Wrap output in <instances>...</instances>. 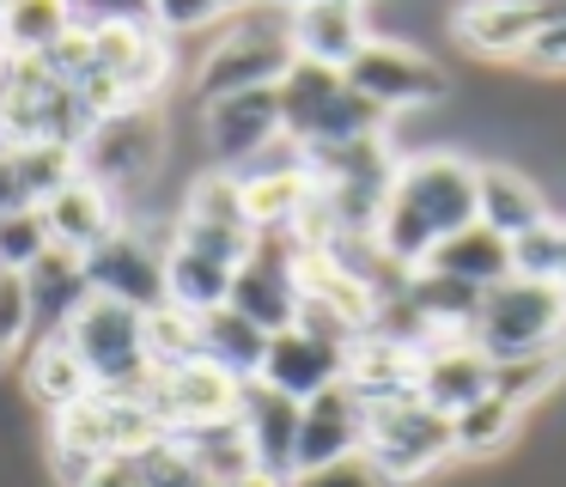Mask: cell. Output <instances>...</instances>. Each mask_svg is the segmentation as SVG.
Returning <instances> with one entry per match:
<instances>
[{
  "label": "cell",
  "mask_w": 566,
  "mask_h": 487,
  "mask_svg": "<svg viewBox=\"0 0 566 487\" xmlns=\"http://www.w3.org/2000/svg\"><path fill=\"white\" fill-rule=\"evenodd\" d=\"M463 226H475V158L432 146L396 165L378 226H371V250L390 274H408Z\"/></svg>",
  "instance_id": "6da1fadb"
},
{
  "label": "cell",
  "mask_w": 566,
  "mask_h": 487,
  "mask_svg": "<svg viewBox=\"0 0 566 487\" xmlns=\"http://www.w3.org/2000/svg\"><path fill=\"white\" fill-rule=\"evenodd\" d=\"M469 348H481L493 365H530L566 353V299L548 280H500L481 292L469 317Z\"/></svg>",
  "instance_id": "7a4b0ae2"
},
{
  "label": "cell",
  "mask_w": 566,
  "mask_h": 487,
  "mask_svg": "<svg viewBox=\"0 0 566 487\" xmlns=\"http://www.w3.org/2000/svg\"><path fill=\"white\" fill-rule=\"evenodd\" d=\"M281 97V141L293 153H335V146H354V141H371V134L390 128L384 110H371L366 97H354V85L329 68H305L293 61L286 80L274 85Z\"/></svg>",
  "instance_id": "3957f363"
},
{
  "label": "cell",
  "mask_w": 566,
  "mask_h": 487,
  "mask_svg": "<svg viewBox=\"0 0 566 487\" xmlns=\"http://www.w3.org/2000/svg\"><path fill=\"white\" fill-rule=\"evenodd\" d=\"M293 68L286 49V7L281 12H226V31L201 49V68L189 80V97L213 104V97H238V92H274Z\"/></svg>",
  "instance_id": "277c9868"
},
{
  "label": "cell",
  "mask_w": 566,
  "mask_h": 487,
  "mask_svg": "<svg viewBox=\"0 0 566 487\" xmlns=\"http://www.w3.org/2000/svg\"><path fill=\"white\" fill-rule=\"evenodd\" d=\"M359 463H366L384 487H427L439 469L457 463V433H451L444 414H432L427 402H415V396L371 402Z\"/></svg>",
  "instance_id": "5b68a950"
},
{
  "label": "cell",
  "mask_w": 566,
  "mask_h": 487,
  "mask_svg": "<svg viewBox=\"0 0 566 487\" xmlns=\"http://www.w3.org/2000/svg\"><path fill=\"white\" fill-rule=\"evenodd\" d=\"M165 158H171V128H165L159 104H147V110H111V116H98L86 128V141L74 146L80 177L98 183L104 195H116L123 207L135 201L153 177H159Z\"/></svg>",
  "instance_id": "8992f818"
},
{
  "label": "cell",
  "mask_w": 566,
  "mask_h": 487,
  "mask_svg": "<svg viewBox=\"0 0 566 487\" xmlns=\"http://www.w3.org/2000/svg\"><path fill=\"white\" fill-rule=\"evenodd\" d=\"M62 341L74 348V360L86 365L92 390H111V396H140V390H147V377H153L147 311L92 292V299L62 323Z\"/></svg>",
  "instance_id": "52a82bcc"
},
{
  "label": "cell",
  "mask_w": 566,
  "mask_h": 487,
  "mask_svg": "<svg viewBox=\"0 0 566 487\" xmlns=\"http://www.w3.org/2000/svg\"><path fill=\"white\" fill-rule=\"evenodd\" d=\"M342 80L354 85V97H366V104L384 110L390 122L402 116V110H439V104H451V92H457L451 73H444L427 49L408 43V37H384V31H371V43L347 61Z\"/></svg>",
  "instance_id": "ba28073f"
},
{
  "label": "cell",
  "mask_w": 566,
  "mask_h": 487,
  "mask_svg": "<svg viewBox=\"0 0 566 487\" xmlns=\"http://www.w3.org/2000/svg\"><path fill=\"white\" fill-rule=\"evenodd\" d=\"M165 244H171V226H147L140 214H128L86 256L92 292H104L116 304H135V311H159L165 304Z\"/></svg>",
  "instance_id": "9c48e42d"
},
{
  "label": "cell",
  "mask_w": 566,
  "mask_h": 487,
  "mask_svg": "<svg viewBox=\"0 0 566 487\" xmlns=\"http://www.w3.org/2000/svg\"><path fill=\"white\" fill-rule=\"evenodd\" d=\"M298 231H262L256 250L244 256V268L232 274V292H226V311H238L244 323H256L262 335H281V329L298 323Z\"/></svg>",
  "instance_id": "30bf717a"
},
{
  "label": "cell",
  "mask_w": 566,
  "mask_h": 487,
  "mask_svg": "<svg viewBox=\"0 0 566 487\" xmlns=\"http://www.w3.org/2000/svg\"><path fill=\"white\" fill-rule=\"evenodd\" d=\"M238 384L232 372H220L213 360H184V365H165V372L147 377L140 402H147L153 426L159 433H184V426H208V421H232L238 414Z\"/></svg>",
  "instance_id": "8fae6325"
},
{
  "label": "cell",
  "mask_w": 566,
  "mask_h": 487,
  "mask_svg": "<svg viewBox=\"0 0 566 487\" xmlns=\"http://www.w3.org/2000/svg\"><path fill=\"white\" fill-rule=\"evenodd\" d=\"M201 141H208L213 170L238 177L256 158H269L281 146V97L274 92H238V97H213L201 104Z\"/></svg>",
  "instance_id": "7c38bea8"
},
{
  "label": "cell",
  "mask_w": 566,
  "mask_h": 487,
  "mask_svg": "<svg viewBox=\"0 0 566 487\" xmlns=\"http://www.w3.org/2000/svg\"><path fill=\"white\" fill-rule=\"evenodd\" d=\"M371 43V12L354 0H305V7H286V49L305 68H329L347 73V61Z\"/></svg>",
  "instance_id": "4fadbf2b"
},
{
  "label": "cell",
  "mask_w": 566,
  "mask_h": 487,
  "mask_svg": "<svg viewBox=\"0 0 566 487\" xmlns=\"http://www.w3.org/2000/svg\"><path fill=\"white\" fill-rule=\"evenodd\" d=\"M366 421H371V408L347 384H329L311 402H298V475L354 463L366 450Z\"/></svg>",
  "instance_id": "5bb4252c"
},
{
  "label": "cell",
  "mask_w": 566,
  "mask_h": 487,
  "mask_svg": "<svg viewBox=\"0 0 566 487\" xmlns=\"http://www.w3.org/2000/svg\"><path fill=\"white\" fill-rule=\"evenodd\" d=\"M342 365H347L342 341H329V335H317V329L293 323V329H281V335H269L256 384L281 390V396H293V402H311L317 390L342 384Z\"/></svg>",
  "instance_id": "9a60e30c"
},
{
  "label": "cell",
  "mask_w": 566,
  "mask_h": 487,
  "mask_svg": "<svg viewBox=\"0 0 566 487\" xmlns=\"http://www.w3.org/2000/svg\"><path fill=\"white\" fill-rule=\"evenodd\" d=\"M488 390H493V360H488L481 348H469V335L420 348V365H415V402H427L432 414L457 421V414L475 408V402L488 396Z\"/></svg>",
  "instance_id": "2e32d148"
},
{
  "label": "cell",
  "mask_w": 566,
  "mask_h": 487,
  "mask_svg": "<svg viewBox=\"0 0 566 487\" xmlns=\"http://www.w3.org/2000/svg\"><path fill=\"white\" fill-rule=\"evenodd\" d=\"M238 426H244V438H250L256 469L293 481L298 475V402L250 377L244 396H238Z\"/></svg>",
  "instance_id": "e0dca14e"
},
{
  "label": "cell",
  "mask_w": 566,
  "mask_h": 487,
  "mask_svg": "<svg viewBox=\"0 0 566 487\" xmlns=\"http://www.w3.org/2000/svg\"><path fill=\"white\" fill-rule=\"evenodd\" d=\"M444 31L463 43L475 61H524L542 31V7H500V0H475V7L444 12Z\"/></svg>",
  "instance_id": "ac0fdd59"
},
{
  "label": "cell",
  "mask_w": 566,
  "mask_h": 487,
  "mask_svg": "<svg viewBox=\"0 0 566 487\" xmlns=\"http://www.w3.org/2000/svg\"><path fill=\"white\" fill-rule=\"evenodd\" d=\"M475 219L493 238L512 244L517 231L554 219V207H548V189L524 165H475Z\"/></svg>",
  "instance_id": "d6986e66"
},
{
  "label": "cell",
  "mask_w": 566,
  "mask_h": 487,
  "mask_svg": "<svg viewBox=\"0 0 566 487\" xmlns=\"http://www.w3.org/2000/svg\"><path fill=\"white\" fill-rule=\"evenodd\" d=\"M123 219H128V207L116 201V195H104L98 183H86V177H74L62 195H50V201H43L50 244H55V250H74V256H92L116 226H123Z\"/></svg>",
  "instance_id": "ffe728a7"
},
{
  "label": "cell",
  "mask_w": 566,
  "mask_h": 487,
  "mask_svg": "<svg viewBox=\"0 0 566 487\" xmlns=\"http://www.w3.org/2000/svg\"><path fill=\"white\" fill-rule=\"evenodd\" d=\"M25 292H31V341L43 335H62V323L92 299V280H86V256L74 250H55L43 256L38 268H25Z\"/></svg>",
  "instance_id": "44dd1931"
},
{
  "label": "cell",
  "mask_w": 566,
  "mask_h": 487,
  "mask_svg": "<svg viewBox=\"0 0 566 487\" xmlns=\"http://www.w3.org/2000/svg\"><path fill=\"white\" fill-rule=\"evenodd\" d=\"M420 268H432V274H444V280H463V287H475V292H488V287H500V280H512V244L493 238V231L475 219V226L451 231V238H444Z\"/></svg>",
  "instance_id": "7402d4cb"
},
{
  "label": "cell",
  "mask_w": 566,
  "mask_h": 487,
  "mask_svg": "<svg viewBox=\"0 0 566 487\" xmlns=\"http://www.w3.org/2000/svg\"><path fill=\"white\" fill-rule=\"evenodd\" d=\"M524 426H530V408H524V402L488 390L475 408H463V414L451 421V433H457V463H493V457H505V450L524 438Z\"/></svg>",
  "instance_id": "603a6c76"
},
{
  "label": "cell",
  "mask_w": 566,
  "mask_h": 487,
  "mask_svg": "<svg viewBox=\"0 0 566 487\" xmlns=\"http://www.w3.org/2000/svg\"><path fill=\"white\" fill-rule=\"evenodd\" d=\"M86 390H92V377H86V365L74 360V348H67L62 335H43V341L25 348V396L38 402V408L62 414V408H74Z\"/></svg>",
  "instance_id": "cb8c5ba5"
},
{
  "label": "cell",
  "mask_w": 566,
  "mask_h": 487,
  "mask_svg": "<svg viewBox=\"0 0 566 487\" xmlns=\"http://www.w3.org/2000/svg\"><path fill=\"white\" fill-rule=\"evenodd\" d=\"M165 438H177V445H184V457L196 463V475L208 487H226V481H238V475L256 469L238 414H232V421H208V426H184V433H165Z\"/></svg>",
  "instance_id": "d4e9b609"
},
{
  "label": "cell",
  "mask_w": 566,
  "mask_h": 487,
  "mask_svg": "<svg viewBox=\"0 0 566 487\" xmlns=\"http://www.w3.org/2000/svg\"><path fill=\"white\" fill-rule=\"evenodd\" d=\"M67 31H74V7H55V0L0 7V61H43L67 43Z\"/></svg>",
  "instance_id": "484cf974"
},
{
  "label": "cell",
  "mask_w": 566,
  "mask_h": 487,
  "mask_svg": "<svg viewBox=\"0 0 566 487\" xmlns=\"http://www.w3.org/2000/svg\"><path fill=\"white\" fill-rule=\"evenodd\" d=\"M262 348H269V335H262L256 323H244L238 311H226V304L201 317V360L232 372L238 384H250V377L262 372Z\"/></svg>",
  "instance_id": "4316f807"
},
{
  "label": "cell",
  "mask_w": 566,
  "mask_h": 487,
  "mask_svg": "<svg viewBox=\"0 0 566 487\" xmlns=\"http://www.w3.org/2000/svg\"><path fill=\"white\" fill-rule=\"evenodd\" d=\"M147 353H153V372L184 365V360H201V317L177 311V304L147 311Z\"/></svg>",
  "instance_id": "83f0119b"
},
{
  "label": "cell",
  "mask_w": 566,
  "mask_h": 487,
  "mask_svg": "<svg viewBox=\"0 0 566 487\" xmlns=\"http://www.w3.org/2000/svg\"><path fill=\"white\" fill-rule=\"evenodd\" d=\"M560 250H566V219L554 214V219H542V226H530V231L512 238V274L517 280H548L554 287V274H560Z\"/></svg>",
  "instance_id": "f1b7e54d"
},
{
  "label": "cell",
  "mask_w": 566,
  "mask_h": 487,
  "mask_svg": "<svg viewBox=\"0 0 566 487\" xmlns=\"http://www.w3.org/2000/svg\"><path fill=\"white\" fill-rule=\"evenodd\" d=\"M50 256V226H43V207L25 214H0V268L7 274H25Z\"/></svg>",
  "instance_id": "f546056e"
},
{
  "label": "cell",
  "mask_w": 566,
  "mask_h": 487,
  "mask_svg": "<svg viewBox=\"0 0 566 487\" xmlns=\"http://www.w3.org/2000/svg\"><path fill=\"white\" fill-rule=\"evenodd\" d=\"M128 469H135V481L140 487H208L196 475V463L184 457V445H177V438H153L147 450H140V457H128Z\"/></svg>",
  "instance_id": "4dcf8cb0"
},
{
  "label": "cell",
  "mask_w": 566,
  "mask_h": 487,
  "mask_svg": "<svg viewBox=\"0 0 566 487\" xmlns=\"http://www.w3.org/2000/svg\"><path fill=\"white\" fill-rule=\"evenodd\" d=\"M524 68H530V73H554V80H566V0L542 7V31H536V43H530Z\"/></svg>",
  "instance_id": "1f68e13d"
},
{
  "label": "cell",
  "mask_w": 566,
  "mask_h": 487,
  "mask_svg": "<svg viewBox=\"0 0 566 487\" xmlns=\"http://www.w3.org/2000/svg\"><path fill=\"white\" fill-rule=\"evenodd\" d=\"M0 341H7V348L31 341V292H25V274H7V268H0Z\"/></svg>",
  "instance_id": "d6a6232c"
},
{
  "label": "cell",
  "mask_w": 566,
  "mask_h": 487,
  "mask_svg": "<svg viewBox=\"0 0 566 487\" xmlns=\"http://www.w3.org/2000/svg\"><path fill=\"white\" fill-rule=\"evenodd\" d=\"M286 487H384L378 475L366 469V463H335V469H311V475H293Z\"/></svg>",
  "instance_id": "836d02e7"
},
{
  "label": "cell",
  "mask_w": 566,
  "mask_h": 487,
  "mask_svg": "<svg viewBox=\"0 0 566 487\" xmlns=\"http://www.w3.org/2000/svg\"><path fill=\"white\" fill-rule=\"evenodd\" d=\"M554 292L566 299V250H560V274H554Z\"/></svg>",
  "instance_id": "e575fe53"
}]
</instances>
